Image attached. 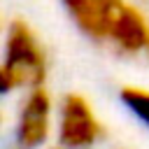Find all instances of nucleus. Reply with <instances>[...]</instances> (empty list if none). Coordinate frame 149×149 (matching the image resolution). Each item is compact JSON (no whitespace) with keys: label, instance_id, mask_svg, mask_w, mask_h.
<instances>
[{"label":"nucleus","instance_id":"1","mask_svg":"<svg viewBox=\"0 0 149 149\" xmlns=\"http://www.w3.org/2000/svg\"><path fill=\"white\" fill-rule=\"evenodd\" d=\"M47 74V58L35 33L23 21H12L7 33V51L0 70L2 91L9 93L16 86H42Z\"/></svg>","mask_w":149,"mask_h":149},{"label":"nucleus","instance_id":"2","mask_svg":"<svg viewBox=\"0 0 149 149\" xmlns=\"http://www.w3.org/2000/svg\"><path fill=\"white\" fill-rule=\"evenodd\" d=\"M61 142L68 149H86L91 144H95L102 135L105 128L100 126V121L95 119L91 105L77 95L70 93L63 100V109H61Z\"/></svg>","mask_w":149,"mask_h":149},{"label":"nucleus","instance_id":"3","mask_svg":"<svg viewBox=\"0 0 149 149\" xmlns=\"http://www.w3.org/2000/svg\"><path fill=\"white\" fill-rule=\"evenodd\" d=\"M107 37L128 54H142L149 51V23L142 12H137L133 5H126L123 0L116 2L107 14Z\"/></svg>","mask_w":149,"mask_h":149},{"label":"nucleus","instance_id":"4","mask_svg":"<svg viewBox=\"0 0 149 149\" xmlns=\"http://www.w3.org/2000/svg\"><path fill=\"white\" fill-rule=\"evenodd\" d=\"M49 116H51L49 93L42 86H33L30 95L23 102L21 116H19V128H16L19 144L26 149L40 147L49 135Z\"/></svg>","mask_w":149,"mask_h":149},{"label":"nucleus","instance_id":"5","mask_svg":"<svg viewBox=\"0 0 149 149\" xmlns=\"http://www.w3.org/2000/svg\"><path fill=\"white\" fill-rule=\"evenodd\" d=\"M72 12L74 21L93 37H105V14L98 0H63Z\"/></svg>","mask_w":149,"mask_h":149},{"label":"nucleus","instance_id":"6","mask_svg":"<svg viewBox=\"0 0 149 149\" xmlns=\"http://www.w3.org/2000/svg\"><path fill=\"white\" fill-rule=\"evenodd\" d=\"M121 98H123V102H126L142 121L149 123V91H147V88L123 86V88H121Z\"/></svg>","mask_w":149,"mask_h":149}]
</instances>
